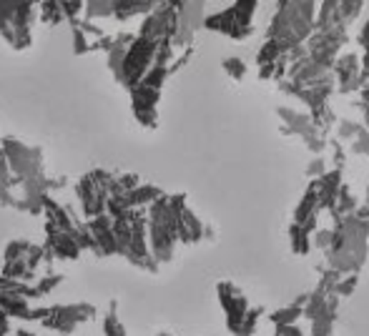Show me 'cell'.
I'll use <instances>...</instances> for the list:
<instances>
[{
  "instance_id": "6da1fadb",
  "label": "cell",
  "mask_w": 369,
  "mask_h": 336,
  "mask_svg": "<svg viewBox=\"0 0 369 336\" xmlns=\"http://www.w3.org/2000/svg\"><path fill=\"white\" fill-rule=\"evenodd\" d=\"M297 317H299V306H289V309L279 311V314H271V321H277L279 326H286V324H291Z\"/></svg>"
}]
</instances>
